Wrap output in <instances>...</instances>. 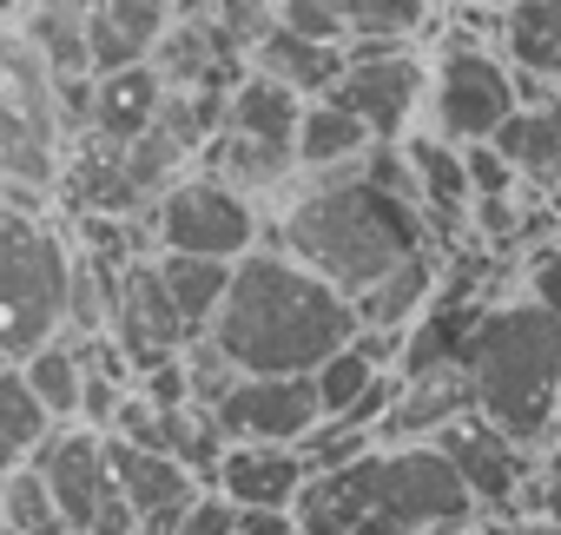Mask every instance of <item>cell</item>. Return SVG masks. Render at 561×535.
Segmentation results:
<instances>
[{
    "label": "cell",
    "instance_id": "6da1fadb",
    "mask_svg": "<svg viewBox=\"0 0 561 535\" xmlns=\"http://www.w3.org/2000/svg\"><path fill=\"white\" fill-rule=\"evenodd\" d=\"M205 338L244 377H311L331 351L357 338V311L285 244H251L231 264V292Z\"/></svg>",
    "mask_w": 561,
    "mask_h": 535
},
{
    "label": "cell",
    "instance_id": "7a4b0ae2",
    "mask_svg": "<svg viewBox=\"0 0 561 535\" xmlns=\"http://www.w3.org/2000/svg\"><path fill=\"white\" fill-rule=\"evenodd\" d=\"M264 244H285L298 264H311L324 285H337L357 305L383 272H397L410 251H423L436 238H430L423 205L370 185L364 159H357V166L298 179L285 205L264 212Z\"/></svg>",
    "mask_w": 561,
    "mask_h": 535
},
{
    "label": "cell",
    "instance_id": "3957f363",
    "mask_svg": "<svg viewBox=\"0 0 561 535\" xmlns=\"http://www.w3.org/2000/svg\"><path fill=\"white\" fill-rule=\"evenodd\" d=\"M436 522H482L436 443H370L357 463L311 476L298 496L305 535H416Z\"/></svg>",
    "mask_w": 561,
    "mask_h": 535
},
{
    "label": "cell",
    "instance_id": "277c9868",
    "mask_svg": "<svg viewBox=\"0 0 561 535\" xmlns=\"http://www.w3.org/2000/svg\"><path fill=\"white\" fill-rule=\"evenodd\" d=\"M462 371L476 390V417H489L528 449H548L554 390H561V325L522 285L476 318L462 344Z\"/></svg>",
    "mask_w": 561,
    "mask_h": 535
},
{
    "label": "cell",
    "instance_id": "5b68a950",
    "mask_svg": "<svg viewBox=\"0 0 561 535\" xmlns=\"http://www.w3.org/2000/svg\"><path fill=\"white\" fill-rule=\"evenodd\" d=\"M67 152H73V113H67L60 73L27 41V27L0 21V198L47 212L60 192Z\"/></svg>",
    "mask_w": 561,
    "mask_h": 535
},
{
    "label": "cell",
    "instance_id": "8992f818",
    "mask_svg": "<svg viewBox=\"0 0 561 535\" xmlns=\"http://www.w3.org/2000/svg\"><path fill=\"white\" fill-rule=\"evenodd\" d=\"M73 238L54 212L0 198V364H27L67 331Z\"/></svg>",
    "mask_w": 561,
    "mask_h": 535
},
{
    "label": "cell",
    "instance_id": "52a82bcc",
    "mask_svg": "<svg viewBox=\"0 0 561 535\" xmlns=\"http://www.w3.org/2000/svg\"><path fill=\"white\" fill-rule=\"evenodd\" d=\"M515 106H522V87H515L508 54L495 41H476V34L443 27V47L430 54V106H423V126H436L456 146H476V139H495Z\"/></svg>",
    "mask_w": 561,
    "mask_h": 535
},
{
    "label": "cell",
    "instance_id": "ba28073f",
    "mask_svg": "<svg viewBox=\"0 0 561 535\" xmlns=\"http://www.w3.org/2000/svg\"><path fill=\"white\" fill-rule=\"evenodd\" d=\"M146 231H152V251H192V258H225L238 264L251 244H264V212L231 192L225 179L211 172H185L179 185H165L146 212Z\"/></svg>",
    "mask_w": 561,
    "mask_h": 535
},
{
    "label": "cell",
    "instance_id": "9c48e42d",
    "mask_svg": "<svg viewBox=\"0 0 561 535\" xmlns=\"http://www.w3.org/2000/svg\"><path fill=\"white\" fill-rule=\"evenodd\" d=\"M337 100L351 119H364L370 139H403L423 126L430 106V60L410 41H351L344 47V73L324 93Z\"/></svg>",
    "mask_w": 561,
    "mask_h": 535
},
{
    "label": "cell",
    "instance_id": "30bf717a",
    "mask_svg": "<svg viewBox=\"0 0 561 535\" xmlns=\"http://www.w3.org/2000/svg\"><path fill=\"white\" fill-rule=\"evenodd\" d=\"M34 469L47 476V489H54V502H60V515H67L73 535H139V515H133V502L113 482V463H106V436L100 430L60 423L41 443Z\"/></svg>",
    "mask_w": 561,
    "mask_h": 535
},
{
    "label": "cell",
    "instance_id": "8fae6325",
    "mask_svg": "<svg viewBox=\"0 0 561 535\" xmlns=\"http://www.w3.org/2000/svg\"><path fill=\"white\" fill-rule=\"evenodd\" d=\"M449 463H456V476H462V489H469V502H476V515H515V502H522V482L535 476V456L541 449H528V443H515L508 430H495L489 417H456L449 430H436L430 436Z\"/></svg>",
    "mask_w": 561,
    "mask_h": 535
},
{
    "label": "cell",
    "instance_id": "7c38bea8",
    "mask_svg": "<svg viewBox=\"0 0 561 535\" xmlns=\"http://www.w3.org/2000/svg\"><path fill=\"white\" fill-rule=\"evenodd\" d=\"M106 338H113V344H119V357L133 364V384H139L146 371L172 364V357L192 344V325H185V318H179V305L165 298L152 251H146V258H133L126 272H119V298H113V331H106Z\"/></svg>",
    "mask_w": 561,
    "mask_h": 535
},
{
    "label": "cell",
    "instance_id": "4fadbf2b",
    "mask_svg": "<svg viewBox=\"0 0 561 535\" xmlns=\"http://www.w3.org/2000/svg\"><path fill=\"white\" fill-rule=\"evenodd\" d=\"M225 443H305L324 423L311 377H238L211 410Z\"/></svg>",
    "mask_w": 561,
    "mask_h": 535
},
{
    "label": "cell",
    "instance_id": "5bb4252c",
    "mask_svg": "<svg viewBox=\"0 0 561 535\" xmlns=\"http://www.w3.org/2000/svg\"><path fill=\"white\" fill-rule=\"evenodd\" d=\"M277 21L311 41H410L436 21V0H271Z\"/></svg>",
    "mask_w": 561,
    "mask_h": 535
},
{
    "label": "cell",
    "instance_id": "9a60e30c",
    "mask_svg": "<svg viewBox=\"0 0 561 535\" xmlns=\"http://www.w3.org/2000/svg\"><path fill=\"white\" fill-rule=\"evenodd\" d=\"M165 80L152 60H133V67H113V73H93V106H87V126L73 139H100L113 152H126L165 106Z\"/></svg>",
    "mask_w": 561,
    "mask_h": 535
},
{
    "label": "cell",
    "instance_id": "2e32d148",
    "mask_svg": "<svg viewBox=\"0 0 561 535\" xmlns=\"http://www.w3.org/2000/svg\"><path fill=\"white\" fill-rule=\"evenodd\" d=\"M311 482V463L298 456V443H225V463L211 476V489H225L238 509H298Z\"/></svg>",
    "mask_w": 561,
    "mask_h": 535
},
{
    "label": "cell",
    "instance_id": "e0dca14e",
    "mask_svg": "<svg viewBox=\"0 0 561 535\" xmlns=\"http://www.w3.org/2000/svg\"><path fill=\"white\" fill-rule=\"evenodd\" d=\"M436 285H443V244H423V251H410L397 272H383L351 311H357V331H370V338H390L397 351H403V331L430 311V298H436Z\"/></svg>",
    "mask_w": 561,
    "mask_h": 535
},
{
    "label": "cell",
    "instance_id": "ac0fdd59",
    "mask_svg": "<svg viewBox=\"0 0 561 535\" xmlns=\"http://www.w3.org/2000/svg\"><path fill=\"white\" fill-rule=\"evenodd\" d=\"M469 410H476V390H469L462 357H456V364L410 371L403 390H397V410L383 417V436H377V443H430L436 430H449V423L469 417Z\"/></svg>",
    "mask_w": 561,
    "mask_h": 535
},
{
    "label": "cell",
    "instance_id": "d6986e66",
    "mask_svg": "<svg viewBox=\"0 0 561 535\" xmlns=\"http://www.w3.org/2000/svg\"><path fill=\"white\" fill-rule=\"evenodd\" d=\"M298 119H305V93H291L271 73H251V67L225 87V106H218V133L257 139V146L291 152V159H298Z\"/></svg>",
    "mask_w": 561,
    "mask_h": 535
},
{
    "label": "cell",
    "instance_id": "ffe728a7",
    "mask_svg": "<svg viewBox=\"0 0 561 535\" xmlns=\"http://www.w3.org/2000/svg\"><path fill=\"white\" fill-rule=\"evenodd\" d=\"M106 463H113V482H119V496L133 502L139 522L179 515V509L198 496V476H192L179 456L146 449V443H133V436H106Z\"/></svg>",
    "mask_w": 561,
    "mask_h": 535
},
{
    "label": "cell",
    "instance_id": "44dd1931",
    "mask_svg": "<svg viewBox=\"0 0 561 535\" xmlns=\"http://www.w3.org/2000/svg\"><path fill=\"white\" fill-rule=\"evenodd\" d=\"M495 152L508 159L515 185L535 192V198H561V113L554 100H528L502 119L495 133Z\"/></svg>",
    "mask_w": 561,
    "mask_h": 535
},
{
    "label": "cell",
    "instance_id": "7402d4cb",
    "mask_svg": "<svg viewBox=\"0 0 561 535\" xmlns=\"http://www.w3.org/2000/svg\"><path fill=\"white\" fill-rule=\"evenodd\" d=\"M244 67L285 80V87L305 93V100H324V93L337 87V73H344V47H337V41H311V34H298V27H285V21H271V27L251 41Z\"/></svg>",
    "mask_w": 561,
    "mask_h": 535
},
{
    "label": "cell",
    "instance_id": "603a6c76",
    "mask_svg": "<svg viewBox=\"0 0 561 535\" xmlns=\"http://www.w3.org/2000/svg\"><path fill=\"white\" fill-rule=\"evenodd\" d=\"M152 264H159L165 298L192 325V338H205L211 318H218V305H225V292H231V264L225 258H192V251H152Z\"/></svg>",
    "mask_w": 561,
    "mask_h": 535
},
{
    "label": "cell",
    "instance_id": "cb8c5ba5",
    "mask_svg": "<svg viewBox=\"0 0 561 535\" xmlns=\"http://www.w3.org/2000/svg\"><path fill=\"white\" fill-rule=\"evenodd\" d=\"M370 146H377V139L364 133V119H351L337 100H305V119H298V179L357 166Z\"/></svg>",
    "mask_w": 561,
    "mask_h": 535
},
{
    "label": "cell",
    "instance_id": "d4e9b609",
    "mask_svg": "<svg viewBox=\"0 0 561 535\" xmlns=\"http://www.w3.org/2000/svg\"><path fill=\"white\" fill-rule=\"evenodd\" d=\"M502 54L515 73L535 80H561V0H522V8L502 14Z\"/></svg>",
    "mask_w": 561,
    "mask_h": 535
},
{
    "label": "cell",
    "instance_id": "484cf974",
    "mask_svg": "<svg viewBox=\"0 0 561 535\" xmlns=\"http://www.w3.org/2000/svg\"><path fill=\"white\" fill-rule=\"evenodd\" d=\"M60 423L47 417V403L34 397V384L21 377V364H0V476L41 456V443Z\"/></svg>",
    "mask_w": 561,
    "mask_h": 535
},
{
    "label": "cell",
    "instance_id": "4316f807",
    "mask_svg": "<svg viewBox=\"0 0 561 535\" xmlns=\"http://www.w3.org/2000/svg\"><path fill=\"white\" fill-rule=\"evenodd\" d=\"M21 377L34 384V397L47 403V417L54 423H80V390H87V357H80V338H47L27 364H21Z\"/></svg>",
    "mask_w": 561,
    "mask_h": 535
},
{
    "label": "cell",
    "instance_id": "83f0119b",
    "mask_svg": "<svg viewBox=\"0 0 561 535\" xmlns=\"http://www.w3.org/2000/svg\"><path fill=\"white\" fill-rule=\"evenodd\" d=\"M0 522L21 528V535H73L67 515H60V502H54V489H47V476L34 463L0 476Z\"/></svg>",
    "mask_w": 561,
    "mask_h": 535
},
{
    "label": "cell",
    "instance_id": "f1b7e54d",
    "mask_svg": "<svg viewBox=\"0 0 561 535\" xmlns=\"http://www.w3.org/2000/svg\"><path fill=\"white\" fill-rule=\"evenodd\" d=\"M383 371H390V364H383V357H377V351H370L364 338H351L344 351H331V357H324V364L311 371V384H318V403H324V417H344V410H351V403H357V397H364V390H370L377 377H383Z\"/></svg>",
    "mask_w": 561,
    "mask_h": 535
},
{
    "label": "cell",
    "instance_id": "f546056e",
    "mask_svg": "<svg viewBox=\"0 0 561 535\" xmlns=\"http://www.w3.org/2000/svg\"><path fill=\"white\" fill-rule=\"evenodd\" d=\"M172 535H238V502L211 482H198V496L179 509V528Z\"/></svg>",
    "mask_w": 561,
    "mask_h": 535
},
{
    "label": "cell",
    "instance_id": "4dcf8cb0",
    "mask_svg": "<svg viewBox=\"0 0 561 535\" xmlns=\"http://www.w3.org/2000/svg\"><path fill=\"white\" fill-rule=\"evenodd\" d=\"M515 515H554L561 522V436L535 456V476L522 482V502H515Z\"/></svg>",
    "mask_w": 561,
    "mask_h": 535
},
{
    "label": "cell",
    "instance_id": "1f68e13d",
    "mask_svg": "<svg viewBox=\"0 0 561 535\" xmlns=\"http://www.w3.org/2000/svg\"><path fill=\"white\" fill-rule=\"evenodd\" d=\"M462 166H469V192H476V198H515V192H522L515 172H508V159L495 152V139L462 146Z\"/></svg>",
    "mask_w": 561,
    "mask_h": 535
},
{
    "label": "cell",
    "instance_id": "d6a6232c",
    "mask_svg": "<svg viewBox=\"0 0 561 535\" xmlns=\"http://www.w3.org/2000/svg\"><path fill=\"white\" fill-rule=\"evenodd\" d=\"M522 292L561 325V244H541V251L522 258Z\"/></svg>",
    "mask_w": 561,
    "mask_h": 535
},
{
    "label": "cell",
    "instance_id": "836d02e7",
    "mask_svg": "<svg viewBox=\"0 0 561 535\" xmlns=\"http://www.w3.org/2000/svg\"><path fill=\"white\" fill-rule=\"evenodd\" d=\"M238 535H298V509H238Z\"/></svg>",
    "mask_w": 561,
    "mask_h": 535
},
{
    "label": "cell",
    "instance_id": "e575fe53",
    "mask_svg": "<svg viewBox=\"0 0 561 535\" xmlns=\"http://www.w3.org/2000/svg\"><path fill=\"white\" fill-rule=\"evenodd\" d=\"M482 535H561L554 515H482Z\"/></svg>",
    "mask_w": 561,
    "mask_h": 535
},
{
    "label": "cell",
    "instance_id": "d590c367",
    "mask_svg": "<svg viewBox=\"0 0 561 535\" xmlns=\"http://www.w3.org/2000/svg\"><path fill=\"white\" fill-rule=\"evenodd\" d=\"M416 535H482V522H436V528H416Z\"/></svg>",
    "mask_w": 561,
    "mask_h": 535
},
{
    "label": "cell",
    "instance_id": "8d00e7d4",
    "mask_svg": "<svg viewBox=\"0 0 561 535\" xmlns=\"http://www.w3.org/2000/svg\"><path fill=\"white\" fill-rule=\"evenodd\" d=\"M476 8H489V14H508V8H522V0H476Z\"/></svg>",
    "mask_w": 561,
    "mask_h": 535
},
{
    "label": "cell",
    "instance_id": "74e56055",
    "mask_svg": "<svg viewBox=\"0 0 561 535\" xmlns=\"http://www.w3.org/2000/svg\"><path fill=\"white\" fill-rule=\"evenodd\" d=\"M548 100H554V113H561V80H554V93H548Z\"/></svg>",
    "mask_w": 561,
    "mask_h": 535
},
{
    "label": "cell",
    "instance_id": "f35d334b",
    "mask_svg": "<svg viewBox=\"0 0 561 535\" xmlns=\"http://www.w3.org/2000/svg\"><path fill=\"white\" fill-rule=\"evenodd\" d=\"M0 535H21V528H8V522H0Z\"/></svg>",
    "mask_w": 561,
    "mask_h": 535
}]
</instances>
